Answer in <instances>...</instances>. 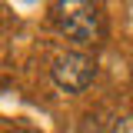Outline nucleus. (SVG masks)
<instances>
[{
  "label": "nucleus",
  "mask_w": 133,
  "mask_h": 133,
  "mask_svg": "<svg viewBox=\"0 0 133 133\" xmlns=\"http://www.w3.org/2000/svg\"><path fill=\"white\" fill-rule=\"evenodd\" d=\"M57 27L70 43L77 47H93L103 37V14L93 3H83V0H66L57 3Z\"/></svg>",
  "instance_id": "1"
},
{
  "label": "nucleus",
  "mask_w": 133,
  "mask_h": 133,
  "mask_svg": "<svg viewBox=\"0 0 133 133\" xmlns=\"http://www.w3.org/2000/svg\"><path fill=\"white\" fill-rule=\"evenodd\" d=\"M50 77H53V83H57L60 90L80 93V90H87V87L93 83V77H97V60L87 57V53H80V50L60 53V57L53 60V66H50Z\"/></svg>",
  "instance_id": "2"
},
{
  "label": "nucleus",
  "mask_w": 133,
  "mask_h": 133,
  "mask_svg": "<svg viewBox=\"0 0 133 133\" xmlns=\"http://www.w3.org/2000/svg\"><path fill=\"white\" fill-rule=\"evenodd\" d=\"M83 133H133V116H110V120H103V116H90L87 123H83Z\"/></svg>",
  "instance_id": "3"
}]
</instances>
